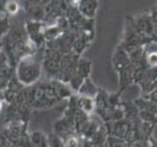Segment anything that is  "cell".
Segmentation results:
<instances>
[{"label":"cell","instance_id":"cell-1","mask_svg":"<svg viewBox=\"0 0 157 147\" xmlns=\"http://www.w3.org/2000/svg\"><path fill=\"white\" fill-rule=\"evenodd\" d=\"M35 73H37L35 66L28 62H21L18 69L19 80L23 83H30L33 80Z\"/></svg>","mask_w":157,"mask_h":147},{"label":"cell","instance_id":"cell-2","mask_svg":"<svg viewBox=\"0 0 157 147\" xmlns=\"http://www.w3.org/2000/svg\"><path fill=\"white\" fill-rule=\"evenodd\" d=\"M18 4L17 2H15V1H10L9 3H7L6 5V9L9 13L11 14H15V13H17L18 12Z\"/></svg>","mask_w":157,"mask_h":147}]
</instances>
